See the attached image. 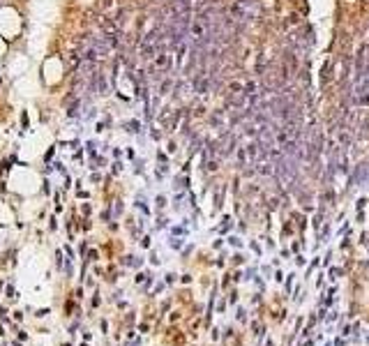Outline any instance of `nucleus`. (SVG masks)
I'll list each match as a JSON object with an SVG mask.
<instances>
[{
    "instance_id": "nucleus-1",
    "label": "nucleus",
    "mask_w": 369,
    "mask_h": 346,
    "mask_svg": "<svg viewBox=\"0 0 369 346\" xmlns=\"http://www.w3.org/2000/svg\"><path fill=\"white\" fill-rule=\"evenodd\" d=\"M210 125H215V127H222V120H219V115H210Z\"/></svg>"
},
{
    "instance_id": "nucleus-2",
    "label": "nucleus",
    "mask_w": 369,
    "mask_h": 346,
    "mask_svg": "<svg viewBox=\"0 0 369 346\" xmlns=\"http://www.w3.org/2000/svg\"><path fill=\"white\" fill-rule=\"evenodd\" d=\"M321 222H323V215H316V217H314V226H316V229L321 226Z\"/></svg>"
}]
</instances>
